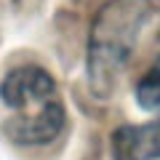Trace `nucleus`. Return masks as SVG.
Masks as SVG:
<instances>
[{
  "label": "nucleus",
  "mask_w": 160,
  "mask_h": 160,
  "mask_svg": "<svg viewBox=\"0 0 160 160\" xmlns=\"http://www.w3.org/2000/svg\"><path fill=\"white\" fill-rule=\"evenodd\" d=\"M133 96H136V104L142 109H147V112H158L160 109V56L155 59V64L139 78Z\"/></svg>",
  "instance_id": "39448f33"
},
{
  "label": "nucleus",
  "mask_w": 160,
  "mask_h": 160,
  "mask_svg": "<svg viewBox=\"0 0 160 160\" xmlns=\"http://www.w3.org/2000/svg\"><path fill=\"white\" fill-rule=\"evenodd\" d=\"M149 19V0H109L99 8L88 32L86 72L96 96H107L136 51Z\"/></svg>",
  "instance_id": "f257e3e1"
},
{
  "label": "nucleus",
  "mask_w": 160,
  "mask_h": 160,
  "mask_svg": "<svg viewBox=\"0 0 160 160\" xmlns=\"http://www.w3.org/2000/svg\"><path fill=\"white\" fill-rule=\"evenodd\" d=\"M109 152L112 160H160V118L115 128Z\"/></svg>",
  "instance_id": "20e7f679"
},
{
  "label": "nucleus",
  "mask_w": 160,
  "mask_h": 160,
  "mask_svg": "<svg viewBox=\"0 0 160 160\" xmlns=\"http://www.w3.org/2000/svg\"><path fill=\"white\" fill-rule=\"evenodd\" d=\"M56 99V80L38 64L16 67L0 80V102L13 112H27Z\"/></svg>",
  "instance_id": "7ed1b4c3"
},
{
  "label": "nucleus",
  "mask_w": 160,
  "mask_h": 160,
  "mask_svg": "<svg viewBox=\"0 0 160 160\" xmlns=\"http://www.w3.org/2000/svg\"><path fill=\"white\" fill-rule=\"evenodd\" d=\"M64 123H67V109L56 96L35 109L11 115L3 123V133L8 142L19 147H43V144H51L64 131Z\"/></svg>",
  "instance_id": "f03ea898"
}]
</instances>
